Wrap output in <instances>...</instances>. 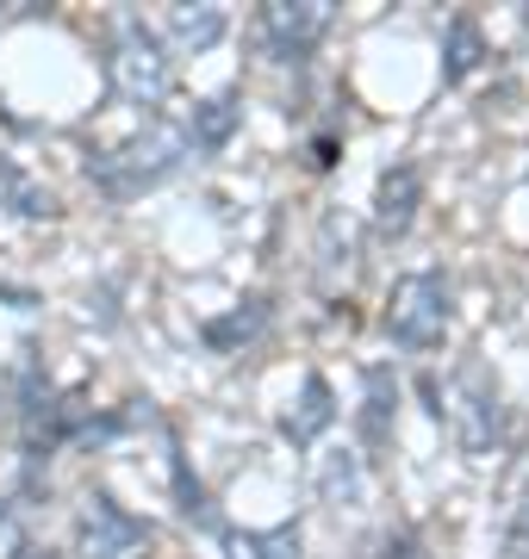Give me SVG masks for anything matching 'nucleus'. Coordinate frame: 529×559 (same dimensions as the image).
<instances>
[{"label":"nucleus","mask_w":529,"mask_h":559,"mask_svg":"<svg viewBox=\"0 0 529 559\" xmlns=\"http://www.w3.org/2000/svg\"><path fill=\"white\" fill-rule=\"evenodd\" d=\"M181 162H187V138L175 124L150 119L138 138L113 143V150H94V156H87V180H94L113 205H125V200H138V193H150V187H163Z\"/></svg>","instance_id":"nucleus-1"},{"label":"nucleus","mask_w":529,"mask_h":559,"mask_svg":"<svg viewBox=\"0 0 529 559\" xmlns=\"http://www.w3.org/2000/svg\"><path fill=\"white\" fill-rule=\"evenodd\" d=\"M448 318H455V305H448V280L424 267V274L392 280L387 311H380V330H387L392 348H405V355H430V348L448 336Z\"/></svg>","instance_id":"nucleus-2"},{"label":"nucleus","mask_w":529,"mask_h":559,"mask_svg":"<svg viewBox=\"0 0 529 559\" xmlns=\"http://www.w3.org/2000/svg\"><path fill=\"white\" fill-rule=\"evenodd\" d=\"M106 81H113V94H119L125 106H163L168 87H175L168 44L143 20H119L113 50H106Z\"/></svg>","instance_id":"nucleus-3"},{"label":"nucleus","mask_w":529,"mask_h":559,"mask_svg":"<svg viewBox=\"0 0 529 559\" xmlns=\"http://www.w3.org/2000/svg\"><path fill=\"white\" fill-rule=\"evenodd\" d=\"M448 429L461 441V454H492L505 436V404H498V380H492L486 360H461L455 380H448V404H443Z\"/></svg>","instance_id":"nucleus-4"},{"label":"nucleus","mask_w":529,"mask_h":559,"mask_svg":"<svg viewBox=\"0 0 529 559\" xmlns=\"http://www.w3.org/2000/svg\"><path fill=\"white\" fill-rule=\"evenodd\" d=\"M330 0H268L262 7V44L274 62H311V50L330 32Z\"/></svg>","instance_id":"nucleus-5"},{"label":"nucleus","mask_w":529,"mask_h":559,"mask_svg":"<svg viewBox=\"0 0 529 559\" xmlns=\"http://www.w3.org/2000/svg\"><path fill=\"white\" fill-rule=\"evenodd\" d=\"M150 540V522H138L113 491H94L75 522V554L82 559H131Z\"/></svg>","instance_id":"nucleus-6"},{"label":"nucleus","mask_w":529,"mask_h":559,"mask_svg":"<svg viewBox=\"0 0 529 559\" xmlns=\"http://www.w3.org/2000/svg\"><path fill=\"white\" fill-rule=\"evenodd\" d=\"M418 205H424V175L411 162H392L380 175V187H374V230L387 242H399L418 224Z\"/></svg>","instance_id":"nucleus-7"},{"label":"nucleus","mask_w":529,"mask_h":559,"mask_svg":"<svg viewBox=\"0 0 529 559\" xmlns=\"http://www.w3.org/2000/svg\"><path fill=\"white\" fill-rule=\"evenodd\" d=\"M362 460L387 454L392 448V423H399V380L392 367H367L362 373Z\"/></svg>","instance_id":"nucleus-8"},{"label":"nucleus","mask_w":529,"mask_h":559,"mask_svg":"<svg viewBox=\"0 0 529 559\" xmlns=\"http://www.w3.org/2000/svg\"><path fill=\"white\" fill-rule=\"evenodd\" d=\"M268 318H274V305H268V293H249V299H237L231 311H219V318L200 323V342L212 348V355H244L249 342L268 330Z\"/></svg>","instance_id":"nucleus-9"},{"label":"nucleus","mask_w":529,"mask_h":559,"mask_svg":"<svg viewBox=\"0 0 529 559\" xmlns=\"http://www.w3.org/2000/svg\"><path fill=\"white\" fill-rule=\"evenodd\" d=\"M330 423H337V392H330L325 373H306V380H299V399H293V411L281 417V436L293 441V448H311V441L325 436Z\"/></svg>","instance_id":"nucleus-10"},{"label":"nucleus","mask_w":529,"mask_h":559,"mask_svg":"<svg viewBox=\"0 0 529 559\" xmlns=\"http://www.w3.org/2000/svg\"><path fill=\"white\" fill-rule=\"evenodd\" d=\"M237 124H244V100H237V94H212V100H200L187 112L181 138L193 143V150H205V156H219L224 143L237 138Z\"/></svg>","instance_id":"nucleus-11"},{"label":"nucleus","mask_w":529,"mask_h":559,"mask_svg":"<svg viewBox=\"0 0 529 559\" xmlns=\"http://www.w3.org/2000/svg\"><path fill=\"white\" fill-rule=\"evenodd\" d=\"M0 212H13V218H57L62 205L32 168H20L13 156H0Z\"/></svg>","instance_id":"nucleus-12"},{"label":"nucleus","mask_w":529,"mask_h":559,"mask_svg":"<svg viewBox=\"0 0 529 559\" xmlns=\"http://www.w3.org/2000/svg\"><path fill=\"white\" fill-rule=\"evenodd\" d=\"M355 274V224L343 212H325L318 224V293H337Z\"/></svg>","instance_id":"nucleus-13"},{"label":"nucleus","mask_w":529,"mask_h":559,"mask_svg":"<svg viewBox=\"0 0 529 559\" xmlns=\"http://www.w3.org/2000/svg\"><path fill=\"white\" fill-rule=\"evenodd\" d=\"M480 62H486V32H480L473 13H455L448 20V38H443V87H461Z\"/></svg>","instance_id":"nucleus-14"},{"label":"nucleus","mask_w":529,"mask_h":559,"mask_svg":"<svg viewBox=\"0 0 529 559\" xmlns=\"http://www.w3.org/2000/svg\"><path fill=\"white\" fill-rule=\"evenodd\" d=\"M224 559H306L299 522H281V528H244V535H224Z\"/></svg>","instance_id":"nucleus-15"},{"label":"nucleus","mask_w":529,"mask_h":559,"mask_svg":"<svg viewBox=\"0 0 529 559\" xmlns=\"http://www.w3.org/2000/svg\"><path fill=\"white\" fill-rule=\"evenodd\" d=\"M224 7H168V38L181 44V50H212V44L224 38Z\"/></svg>","instance_id":"nucleus-16"},{"label":"nucleus","mask_w":529,"mask_h":559,"mask_svg":"<svg viewBox=\"0 0 529 559\" xmlns=\"http://www.w3.org/2000/svg\"><path fill=\"white\" fill-rule=\"evenodd\" d=\"M318 491H325V503H343V510H355L367 491L362 479V454H330L325 466H318Z\"/></svg>","instance_id":"nucleus-17"},{"label":"nucleus","mask_w":529,"mask_h":559,"mask_svg":"<svg viewBox=\"0 0 529 559\" xmlns=\"http://www.w3.org/2000/svg\"><path fill=\"white\" fill-rule=\"evenodd\" d=\"M168 466H175V498H181V516L187 522H219V516H212V503H205V491H200V479L187 473V460H181V448H175V436H168Z\"/></svg>","instance_id":"nucleus-18"},{"label":"nucleus","mask_w":529,"mask_h":559,"mask_svg":"<svg viewBox=\"0 0 529 559\" xmlns=\"http://www.w3.org/2000/svg\"><path fill=\"white\" fill-rule=\"evenodd\" d=\"M374 559H430L418 528H387V535L374 540Z\"/></svg>","instance_id":"nucleus-19"},{"label":"nucleus","mask_w":529,"mask_h":559,"mask_svg":"<svg viewBox=\"0 0 529 559\" xmlns=\"http://www.w3.org/2000/svg\"><path fill=\"white\" fill-rule=\"evenodd\" d=\"M505 547H510V559H529V503H524V516L510 522V540H505Z\"/></svg>","instance_id":"nucleus-20"},{"label":"nucleus","mask_w":529,"mask_h":559,"mask_svg":"<svg viewBox=\"0 0 529 559\" xmlns=\"http://www.w3.org/2000/svg\"><path fill=\"white\" fill-rule=\"evenodd\" d=\"M0 547L20 554V522H13V503H0Z\"/></svg>","instance_id":"nucleus-21"},{"label":"nucleus","mask_w":529,"mask_h":559,"mask_svg":"<svg viewBox=\"0 0 529 559\" xmlns=\"http://www.w3.org/2000/svg\"><path fill=\"white\" fill-rule=\"evenodd\" d=\"M337 162V138H318L311 143V168H330Z\"/></svg>","instance_id":"nucleus-22"},{"label":"nucleus","mask_w":529,"mask_h":559,"mask_svg":"<svg viewBox=\"0 0 529 559\" xmlns=\"http://www.w3.org/2000/svg\"><path fill=\"white\" fill-rule=\"evenodd\" d=\"M13 559H57V554H44V547H20Z\"/></svg>","instance_id":"nucleus-23"}]
</instances>
